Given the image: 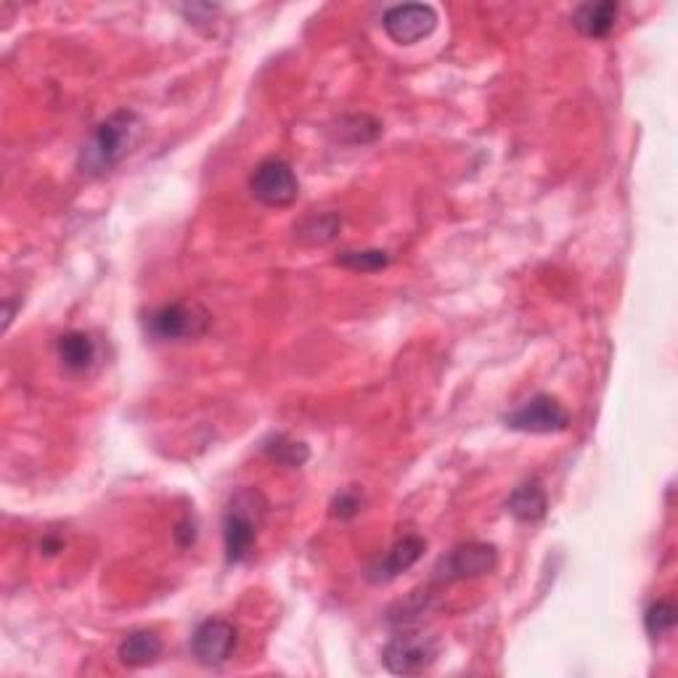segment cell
I'll use <instances>...</instances> for the list:
<instances>
[{"mask_svg":"<svg viewBox=\"0 0 678 678\" xmlns=\"http://www.w3.org/2000/svg\"><path fill=\"white\" fill-rule=\"evenodd\" d=\"M337 266L358 270V274H377V270L388 268L392 263L390 253L384 249H348L337 257Z\"/></svg>","mask_w":678,"mask_h":678,"instance_id":"e0dca14e","label":"cell"},{"mask_svg":"<svg viewBox=\"0 0 678 678\" xmlns=\"http://www.w3.org/2000/svg\"><path fill=\"white\" fill-rule=\"evenodd\" d=\"M548 499L544 485L538 480H527L520 487H514V493L506 501V512L522 525H535L546 517Z\"/></svg>","mask_w":678,"mask_h":678,"instance_id":"7c38bea8","label":"cell"},{"mask_svg":"<svg viewBox=\"0 0 678 678\" xmlns=\"http://www.w3.org/2000/svg\"><path fill=\"white\" fill-rule=\"evenodd\" d=\"M56 350L59 361L70 371H88L96 363L99 356L96 342H93V337L85 335V331H66V335H61Z\"/></svg>","mask_w":678,"mask_h":678,"instance_id":"9a60e30c","label":"cell"},{"mask_svg":"<svg viewBox=\"0 0 678 678\" xmlns=\"http://www.w3.org/2000/svg\"><path fill=\"white\" fill-rule=\"evenodd\" d=\"M435 636L422 634V630H400L382 649L384 668L396 676H419L435 666Z\"/></svg>","mask_w":678,"mask_h":678,"instance_id":"3957f363","label":"cell"},{"mask_svg":"<svg viewBox=\"0 0 678 678\" xmlns=\"http://www.w3.org/2000/svg\"><path fill=\"white\" fill-rule=\"evenodd\" d=\"M382 27L398 45H413L432 35L438 27V11L427 3L390 6L382 13Z\"/></svg>","mask_w":678,"mask_h":678,"instance_id":"9c48e42d","label":"cell"},{"mask_svg":"<svg viewBox=\"0 0 678 678\" xmlns=\"http://www.w3.org/2000/svg\"><path fill=\"white\" fill-rule=\"evenodd\" d=\"M268 514V501L255 487H242L230 496L223 517V546L230 565H239L253 554L263 522Z\"/></svg>","mask_w":678,"mask_h":678,"instance_id":"7a4b0ae2","label":"cell"},{"mask_svg":"<svg viewBox=\"0 0 678 678\" xmlns=\"http://www.w3.org/2000/svg\"><path fill=\"white\" fill-rule=\"evenodd\" d=\"M144 138V120L133 110H117L101 120L80 148L78 167L88 178H104L114 167L135 152Z\"/></svg>","mask_w":678,"mask_h":678,"instance_id":"6da1fadb","label":"cell"},{"mask_svg":"<svg viewBox=\"0 0 678 678\" xmlns=\"http://www.w3.org/2000/svg\"><path fill=\"white\" fill-rule=\"evenodd\" d=\"M504 424L514 432L527 435H557L569 427V411L552 396H535L520 409L506 413Z\"/></svg>","mask_w":678,"mask_h":678,"instance_id":"52a82bcc","label":"cell"},{"mask_svg":"<svg viewBox=\"0 0 678 678\" xmlns=\"http://www.w3.org/2000/svg\"><path fill=\"white\" fill-rule=\"evenodd\" d=\"M175 541H178V546H183V548H188L196 541V525H194V520L188 517H183L178 525H175Z\"/></svg>","mask_w":678,"mask_h":678,"instance_id":"ffe728a7","label":"cell"},{"mask_svg":"<svg viewBox=\"0 0 678 678\" xmlns=\"http://www.w3.org/2000/svg\"><path fill=\"white\" fill-rule=\"evenodd\" d=\"M236 641H239V630L230 620L207 618L196 626L192 636V655L199 666L218 668L230 660Z\"/></svg>","mask_w":678,"mask_h":678,"instance_id":"ba28073f","label":"cell"},{"mask_svg":"<svg viewBox=\"0 0 678 678\" xmlns=\"http://www.w3.org/2000/svg\"><path fill=\"white\" fill-rule=\"evenodd\" d=\"M342 228V215L337 213H310L295 223V239L302 247H323L337 239Z\"/></svg>","mask_w":678,"mask_h":678,"instance_id":"5bb4252c","label":"cell"},{"mask_svg":"<svg viewBox=\"0 0 678 678\" xmlns=\"http://www.w3.org/2000/svg\"><path fill=\"white\" fill-rule=\"evenodd\" d=\"M162 644L157 630H133V634H127L125 639L120 641V662L127 668H146L152 666V662L160 660L162 655Z\"/></svg>","mask_w":678,"mask_h":678,"instance_id":"4fadbf2b","label":"cell"},{"mask_svg":"<svg viewBox=\"0 0 678 678\" xmlns=\"http://www.w3.org/2000/svg\"><path fill=\"white\" fill-rule=\"evenodd\" d=\"M249 192L266 207H289L300 196V181L287 160L268 157L249 175Z\"/></svg>","mask_w":678,"mask_h":678,"instance_id":"5b68a950","label":"cell"},{"mask_svg":"<svg viewBox=\"0 0 678 678\" xmlns=\"http://www.w3.org/2000/svg\"><path fill=\"white\" fill-rule=\"evenodd\" d=\"M620 6L615 0H599V3H581L578 9L569 13V22L581 35L602 40L615 30L618 22Z\"/></svg>","mask_w":678,"mask_h":678,"instance_id":"8fae6325","label":"cell"},{"mask_svg":"<svg viewBox=\"0 0 678 678\" xmlns=\"http://www.w3.org/2000/svg\"><path fill=\"white\" fill-rule=\"evenodd\" d=\"M209 327V314L196 302H170L148 316L146 329L162 342H181V339L202 337Z\"/></svg>","mask_w":678,"mask_h":678,"instance_id":"277c9868","label":"cell"},{"mask_svg":"<svg viewBox=\"0 0 678 678\" xmlns=\"http://www.w3.org/2000/svg\"><path fill=\"white\" fill-rule=\"evenodd\" d=\"M361 506H363V499L361 493L358 491H342L339 496H335V501H331V517L335 520H352L361 514Z\"/></svg>","mask_w":678,"mask_h":678,"instance_id":"d6986e66","label":"cell"},{"mask_svg":"<svg viewBox=\"0 0 678 678\" xmlns=\"http://www.w3.org/2000/svg\"><path fill=\"white\" fill-rule=\"evenodd\" d=\"M644 628H647V634L653 636V639H662V636H668L670 630L676 628L674 602H668V599L655 602V605L647 609V615H644Z\"/></svg>","mask_w":678,"mask_h":678,"instance_id":"ac0fdd59","label":"cell"},{"mask_svg":"<svg viewBox=\"0 0 678 678\" xmlns=\"http://www.w3.org/2000/svg\"><path fill=\"white\" fill-rule=\"evenodd\" d=\"M499 567V552L493 544L483 541H466L451 548L435 567V583H453V581H472L483 578Z\"/></svg>","mask_w":678,"mask_h":678,"instance_id":"8992f818","label":"cell"},{"mask_svg":"<svg viewBox=\"0 0 678 678\" xmlns=\"http://www.w3.org/2000/svg\"><path fill=\"white\" fill-rule=\"evenodd\" d=\"M424 548L427 541L422 535H403V538L392 544V548L382 559H377L374 565L366 569V578H369V583H377V586L379 583L396 581L400 573H405V569H411L422 559Z\"/></svg>","mask_w":678,"mask_h":678,"instance_id":"30bf717a","label":"cell"},{"mask_svg":"<svg viewBox=\"0 0 678 678\" xmlns=\"http://www.w3.org/2000/svg\"><path fill=\"white\" fill-rule=\"evenodd\" d=\"M263 451L270 461L276 464L289 466V470H300L305 461L310 459V449L300 440H291L287 435H270L266 443H263Z\"/></svg>","mask_w":678,"mask_h":678,"instance_id":"2e32d148","label":"cell"}]
</instances>
